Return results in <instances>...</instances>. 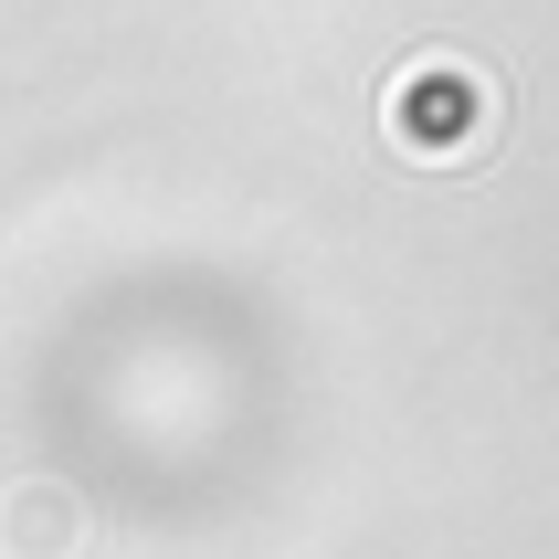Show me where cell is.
Masks as SVG:
<instances>
[{
  "instance_id": "7a4b0ae2",
  "label": "cell",
  "mask_w": 559,
  "mask_h": 559,
  "mask_svg": "<svg viewBox=\"0 0 559 559\" xmlns=\"http://www.w3.org/2000/svg\"><path fill=\"white\" fill-rule=\"evenodd\" d=\"M74 538H85V507H74V486H53V475H22V486L0 497V549H11V559H74Z\"/></svg>"
},
{
  "instance_id": "6da1fadb",
  "label": "cell",
  "mask_w": 559,
  "mask_h": 559,
  "mask_svg": "<svg viewBox=\"0 0 559 559\" xmlns=\"http://www.w3.org/2000/svg\"><path fill=\"white\" fill-rule=\"evenodd\" d=\"M380 138L412 158V169H465L497 138V85L475 74L465 53H412L391 85H380Z\"/></svg>"
}]
</instances>
